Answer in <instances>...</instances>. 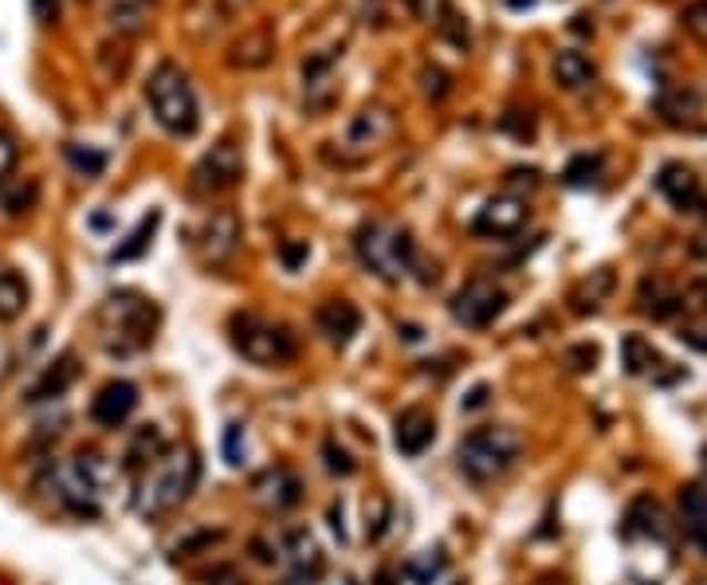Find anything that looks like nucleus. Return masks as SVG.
<instances>
[{
	"label": "nucleus",
	"mask_w": 707,
	"mask_h": 585,
	"mask_svg": "<svg viewBox=\"0 0 707 585\" xmlns=\"http://www.w3.org/2000/svg\"><path fill=\"white\" fill-rule=\"evenodd\" d=\"M201 480V456L197 448H165V456L150 464L139 475V491H134V507L142 519L157 523V519L173 515L193 495Z\"/></svg>",
	"instance_id": "nucleus-1"
},
{
	"label": "nucleus",
	"mask_w": 707,
	"mask_h": 585,
	"mask_svg": "<svg viewBox=\"0 0 707 585\" xmlns=\"http://www.w3.org/2000/svg\"><path fill=\"white\" fill-rule=\"evenodd\" d=\"M157 322H162L157 302L139 291H111L103 299V307H99L103 346H106V353H119V358H130V353L146 350L157 335Z\"/></svg>",
	"instance_id": "nucleus-2"
},
{
	"label": "nucleus",
	"mask_w": 707,
	"mask_h": 585,
	"mask_svg": "<svg viewBox=\"0 0 707 585\" xmlns=\"http://www.w3.org/2000/svg\"><path fill=\"white\" fill-rule=\"evenodd\" d=\"M146 103L154 111L157 126L173 138H193L201 130V106L189 75L177 63L162 60L146 79Z\"/></svg>",
	"instance_id": "nucleus-3"
},
{
	"label": "nucleus",
	"mask_w": 707,
	"mask_h": 585,
	"mask_svg": "<svg viewBox=\"0 0 707 585\" xmlns=\"http://www.w3.org/2000/svg\"><path fill=\"white\" fill-rule=\"evenodd\" d=\"M354 252H358V264L370 271V276L386 279V284H401L409 271H417L421 256H417V244L409 228H397V224L370 220L354 233Z\"/></svg>",
	"instance_id": "nucleus-4"
},
{
	"label": "nucleus",
	"mask_w": 707,
	"mask_h": 585,
	"mask_svg": "<svg viewBox=\"0 0 707 585\" xmlns=\"http://www.w3.org/2000/svg\"><path fill=\"white\" fill-rule=\"evenodd\" d=\"M519 452H523V437L511 424H480L460 440L457 464L472 483H492L515 468Z\"/></svg>",
	"instance_id": "nucleus-5"
},
{
	"label": "nucleus",
	"mask_w": 707,
	"mask_h": 585,
	"mask_svg": "<svg viewBox=\"0 0 707 585\" xmlns=\"http://www.w3.org/2000/svg\"><path fill=\"white\" fill-rule=\"evenodd\" d=\"M228 338H233L236 353L248 358L252 366H287L299 353V338L284 322H268L259 315H233L228 322Z\"/></svg>",
	"instance_id": "nucleus-6"
},
{
	"label": "nucleus",
	"mask_w": 707,
	"mask_h": 585,
	"mask_svg": "<svg viewBox=\"0 0 707 585\" xmlns=\"http://www.w3.org/2000/svg\"><path fill=\"white\" fill-rule=\"evenodd\" d=\"M40 488L60 503L68 515L75 519H99L103 515V495L91 488L83 472H79L75 460H60V464H48L40 472Z\"/></svg>",
	"instance_id": "nucleus-7"
},
{
	"label": "nucleus",
	"mask_w": 707,
	"mask_h": 585,
	"mask_svg": "<svg viewBox=\"0 0 707 585\" xmlns=\"http://www.w3.org/2000/svg\"><path fill=\"white\" fill-rule=\"evenodd\" d=\"M449 310H452V319H457L460 327L483 330V327H492L503 310H508V291L495 287L492 279L475 276V279H468L457 295H452Z\"/></svg>",
	"instance_id": "nucleus-8"
},
{
	"label": "nucleus",
	"mask_w": 707,
	"mask_h": 585,
	"mask_svg": "<svg viewBox=\"0 0 707 585\" xmlns=\"http://www.w3.org/2000/svg\"><path fill=\"white\" fill-rule=\"evenodd\" d=\"M276 558L287 566V585H315L327 569L322 546L315 543V534L307 526H287L276 543Z\"/></svg>",
	"instance_id": "nucleus-9"
},
{
	"label": "nucleus",
	"mask_w": 707,
	"mask_h": 585,
	"mask_svg": "<svg viewBox=\"0 0 707 585\" xmlns=\"http://www.w3.org/2000/svg\"><path fill=\"white\" fill-rule=\"evenodd\" d=\"M240 177H244V154L233 138H221L193 165V185H197L201 193H225L233 189Z\"/></svg>",
	"instance_id": "nucleus-10"
},
{
	"label": "nucleus",
	"mask_w": 707,
	"mask_h": 585,
	"mask_svg": "<svg viewBox=\"0 0 707 585\" xmlns=\"http://www.w3.org/2000/svg\"><path fill=\"white\" fill-rule=\"evenodd\" d=\"M240 248V220L233 208H213L197 233V252L208 267H225Z\"/></svg>",
	"instance_id": "nucleus-11"
},
{
	"label": "nucleus",
	"mask_w": 707,
	"mask_h": 585,
	"mask_svg": "<svg viewBox=\"0 0 707 585\" xmlns=\"http://www.w3.org/2000/svg\"><path fill=\"white\" fill-rule=\"evenodd\" d=\"M656 189H660V197H665L676 213H707V193L688 165H680V162L660 165V173H656Z\"/></svg>",
	"instance_id": "nucleus-12"
},
{
	"label": "nucleus",
	"mask_w": 707,
	"mask_h": 585,
	"mask_svg": "<svg viewBox=\"0 0 707 585\" xmlns=\"http://www.w3.org/2000/svg\"><path fill=\"white\" fill-rule=\"evenodd\" d=\"M526 224V201L515 197V193H503V197H492L488 205L475 213L472 233L475 236H492V240H508Z\"/></svg>",
	"instance_id": "nucleus-13"
},
{
	"label": "nucleus",
	"mask_w": 707,
	"mask_h": 585,
	"mask_svg": "<svg viewBox=\"0 0 707 585\" xmlns=\"http://www.w3.org/2000/svg\"><path fill=\"white\" fill-rule=\"evenodd\" d=\"M134 409H139V386L126 378H114L106 381L95 393V401H91V421H95L99 429H122V424L134 417Z\"/></svg>",
	"instance_id": "nucleus-14"
},
{
	"label": "nucleus",
	"mask_w": 707,
	"mask_h": 585,
	"mask_svg": "<svg viewBox=\"0 0 707 585\" xmlns=\"http://www.w3.org/2000/svg\"><path fill=\"white\" fill-rule=\"evenodd\" d=\"M252 495H256L259 507H268L279 515V511H291L303 503V480L287 464H276L252 480Z\"/></svg>",
	"instance_id": "nucleus-15"
},
{
	"label": "nucleus",
	"mask_w": 707,
	"mask_h": 585,
	"mask_svg": "<svg viewBox=\"0 0 707 585\" xmlns=\"http://www.w3.org/2000/svg\"><path fill=\"white\" fill-rule=\"evenodd\" d=\"M622 538L625 543H637V538H648V543H668V515L665 507L648 495L629 503L625 511V523H622Z\"/></svg>",
	"instance_id": "nucleus-16"
},
{
	"label": "nucleus",
	"mask_w": 707,
	"mask_h": 585,
	"mask_svg": "<svg viewBox=\"0 0 707 585\" xmlns=\"http://www.w3.org/2000/svg\"><path fill=\"white\" fill-rule=\"evenodd\" d=\"M437 440V417L429 409H406L393 424V444L401 456H421L424 448Z\"/></svg>",
	"instance_id": "nucleus-17"
},
{
	"label": "nucleus",
	"mask_w": 707,
	"mask_h": 585,
	"mask_svg": "<svg viewBox=\"0 0 707 585\" xmlns=\"http://www.w3.org/2000/svg\"><path fill=\"white\" fill-rule=\"evenodd\" d=\"M165 448H170V440L162 437V429H157V424H142V429L130 437L126 452H122V468L139 480L150 464H157V460L165 456Z\"/></svg>",
	"instance_id": "nucleus-18"
},
{
	"label": "nucleus",
	"mask_w": 707,
	"mask_h": 585,
	"mask_svg": "<svg viewBox=\"0 0 707 585\" xmlns=\"http://www.w3.org/2000/svg\"><path fill=\"white\" fill-rule=\"evenodd\" d=\"M315 322H319V330L330 338L335 346H346L358 330H362V310L354 307L350 299H330L319 307V315H315Z\"/></svg>",
	"instance_id": "nucleus-19"
},
{
	"label": "nucleus",
	"mask_w": 707,
	"mask_h": 585,
	"mask_svg": "<svg viewBox=\"0 0 707 585\" xmlns=\"http://www.w3.org/2000/svg\"><path fill=\"white\" fill-rule=\"evenodd\" d=\"M637 302H641L645 315H653V319L665 322V319H676V315L684 310V291L668 284V279H660V276H645L637 287Z\"/></svg>",
	"instance_id": "nucleus-20"
},
{
	"label": "nucleus",
	"mask_w": 707,
	"mask_h": 585,
	"mask_svg": "<svg viewBox=\"0 0 707 585\" xmlns=\"http://www.w3.org/2000/svg\"><path fill=\"white\" fill-rule=\"evenodd\" d=\"M393 114H389V106H362V111L354 114V122H350V134H346V142L350 146H358V150H366V146H378L381 138H389L393 134Z\"/></svg>",
	"instance_id": "nucleus-21"
},
{
	"label": "nucleus",
	"mask_w": 707,
	"mask_h": 585,
	"mask_svg": "<svg viewBox=\"0 0 707 585\" xmlns=\"http://www.w3.org/2000/svg\"><path fill=\"white\" fill-rule=\"evenodd\" d=\"M622 366L625 373H633V378H653L656 386H665V358L653 350V342H645L641 335H625L622 338Z\"/></svg>",
	"instance_id": "nucleus-22"
},
{
	"label": "nucleus",
	"mask_w": 707,
	"mask_h": 585,
	"mask_svg": "<svg viewBox=\"0 0 707 585\" xmlns=\"http://www.w3.org/2000/svg\"><path fill=\"white\" fill-rule=\"evenodd\" d=\"M75 381H79V358L75 353H60V358L40 373V381L28 389V401H52V397H63Z\"/></svg>",
	"instance_id": "nucleus-23"
},
{
	"label": "nucleus",
	"mask_w": 707,
	"mask_h": 585,
	"mask_svg": "<svg viewBox=\"0 0 707 585\" xmlns=\"http://www.w3.org/2000/svg\"><path fill=\"white\" fill-rule=\"evenodd\" d=\"M680 519L684 534L707 554V483H688L680 491Z\"/></svg>",
	"instance_id": "nucleus-24"
},
{
	"label": "nucleus",
	"mask_w": 707,
	"mask_h": 585,
	"mask_svg": "<svg viewBox=\"0 0 707 585\" xmlns=\"http://www.w3.org/2000/svg\"><path fill=\"white\" fill-rule=\"evenodd\" d=\"M271 52H276V40H271V28H252L244 40L233 43V52H228V63L233 68H264V63L271 60Z\"/></svg>",
	"instance_id": "nucleus-25"
},
{
	"label": "nucleus",
	"mask_w": 707,
	"mask_h": 585,
	"mask_svg": "<svg viewBox=\"0 0 707 585\" xmlns=\"http://www.w3.org/2000/svg\"><path fill=\"white\" fill-rule=\"evenodd\" d=\"M656 114L673 126H691L696 114H704V99L691 91V86H676V91H665V95L656 99Z\"/></svg>",
	"instance_id": "nucleus-26"
},
{
	"label": "nucleus",
	"mask_w": 707,
	"mask_h": 585,
	"mask_svg": "<svg viewBox=\"0 0 707 585\" xmlns=\"http://www.w3.org/2000/svg\"><path fill=\"white\" fill-rule=\"evenodd\" d=\"M551 71H554V79H559V86H566V91H582V86H590L597 79L594 60L582 55V52H574V48H566V52L554 55Z\"/></svg>",
	"instance_id": "nucleus-27"
},
{
	"label": "nucleus",
	"mask_w": 707,
	"mask_h": 585,
	"mask_svg": "<svg viewBox=\"0 0 707 585\" xmlns=\"http://www.w3.org/2000/svg\"><path fill=\"white\" fill-rule=\"evenodd\" d=\"M28 299H32V287L20 276L17 267H0V319L17 322L24 315Z\"/></svg>",
	"instance_id": "nucleus-28"
},
{
	"label": "nucleus",
	"mask_w": 707,
	"mask_h": 585,
	"mask_svg": "<svg viewBox=\"0 0 707 585\" xmlns=\"http://www.w3.org/2000/svg\"><path fill=\"white\" fill-rule=\"evenodd\" d=\"M157 224H162V213H146L139 220V228L126 236V244H119V248L111 252V264H130V259H139V256H146V248H150V240H154V233H157Z\"/></svg>",
	"instance_id": "nucleus-29"
},
{
	"label": "nucleus",
	"mask_w": 707,
	"mask_h": 585,
	"mask_svg": "<svg viewBox=\"0 0 707 585\" xmlns=\"http://www.w3.org/2000/svg\"><path fill=\"white\" fill-rule=\"evenodd\" d=\"M444 569H449V554L440 551V546H432V551H421L417 558L406 562V577L413 585H437L440 577H444Z\"/></svg>",
	"instance_id": "nucleus-30"
},
{
	"label": "nucleus",
	"mask_w": 707,
	"mask_h": 585,
	"mask_svg": "<svg viewBox=\"0 0 707 585\" xmlns=\"http://www.w3.org/2000/svg\"><path fill=\"white\" fill-rule=\"evenodd\" d=\"M609 291H613V276L602 267V271H594V276L582 279V284L574 287L570 302H574V310H578V315H594V310L602 307V299H605Z\"/></svg>",
	"instance_id": "nucleus-31"
},
{
	"label": "nucleus",
	"mask_w": 707,
	"mask_h": 585,
	"mask_svg": "<svg viewBox=\"0 0 707 585\" xmlns=\"http://www.w3.org/2000/svg\"><path fill=\"white\" fill-rule=\"evenodd\" d=\"M75 464H79V472L91 480V488H95L99 495H106V488L119 480V468H114L103 452H95V448H83V452L75 456Z\"/></svg>",
	"instance_id": "nucleus-32"
},
{
	"label": "nucleus",
	"mask_w": 707,
	"mask_h": 585,
	"mask_svg": "<svg viewBox=\"0 0 707 585\" xmlns=\"http://www.w3.org/2000/svg\"><path fill=\"white\" fill-rule=\"evenodd\" d=\"M602 165H605L602 154L570 157L566 170H562V182H566L570 189H590V185H597V177H602Z\"/></svg>",
	"instance_id": "nucleus-33"
},
{
	"label": "nucleus",
	"mask_w": 707,
	"mask_h": 585,
	"mask_svg": "<svg viewBox=\"0 0 707 585\" xmlns=\"http://www.w3.org/2000/svg\"><path fill=\"white\" fill-rule=\"evenodd\" d=\"M500 130L503 134H511V138H519V142H531L535 138V130H539V122H535V111L531 106H511L508 114H500Z\"/></svg>",
	"instance_id": "nucleus-34"
},
{
	"label": "nucleus",
	"mask_w": 707,
	"mask_h": 585,
	"mask_svg": "<svg viewBox=\"0 0 707 585\" xmlns=\"http://www.w3.org/2000/svg\"><path fill=\"white\" fill-rule=\"evenodd\" d=\"M68 162L75 165V173H83V177H103L106 170V154H99V150H83V146H68Z\"/></svg>",
	"instance_id": "nucleus-35"
},
{
	"label": "nucleus",
	"mask_w": 707,
	"mask_h": 585,
	"mask_svg": "<svg viewBox=\"0 0 707 585\" xmlns=\"http://www.w3.org/2000/svg\"><path fill=\"white\" fill-rule=\"evenodd\" d=\"M386 526H389V503H386V495H373V500L366 503V538H370V543H381Z\"/></svg>",
	"instance_id": "nucleus-36"
},
{
	"label": "nucleus",
	"mask_w": 707,
	"mask_h": 585,
	"mask_svg": "<svg viewBox=\"0 0 707 585\" xmlns=\"http://www.w3.org/2000/svg\"><path fill=\"white\" fill-rule=\"evenodd\" d=\"M0 205L9 208V216L28 213V208L35 205V185H32V182H17V185H12V189H4V197H0Z\"/></svg>",
	"instance_id": "nucleus-37"
},
{
	"label": "nucleus",
	"mask_w": 707,
	"mask_h": 585,
	"mask_svg": "<svg viewBox=\"0 0 707 585\" xmlns=\"http://www.w3.org/2000/svg\"><path fill=\"white\" fill-rule=\"evenodd\" d=\"M225 460L233 468H240L244 464V456H248V444H244V424H228L225 429Z\"/></svg>",
	"instance_id": "nucleus-38"
},
{
	"label": "nucleus",
	"mask_w": 707,
	"mask_h": 585,
	"mask_svg": "<svg viewBox=\"0 0 707 585\" xmlns=\"http://www.w3.org/2000/svg\"><path fill=\"white\" fill-rule=\"evenodd\" d=\"M322 456H327V472H335V475H354V472H358V464L350 460V452H346V448H338L335 440H327V444H322Z\"/></svg>",
	"instance_id": "nucleus-39"
},
{
	"label": "nucleus",
	"mask_w": 707,
	"mask_h": 585,
	"mask_svg": "<svg viewBox=\"0 0 707 585\" xmlns=\"http://www.w3.org/2000/svg\"><path fill=\"white\" fill-rule=\"evenodd\" d=\"M17 157H20V146H17V138H12L9 130L0 126V185L9 182V173L17 170Z\"/></svg>",
	"instance_id": "nucleus-40"
},
{
	"label": "nucleus",
	"mask_w": 707,
	"mask_h": 585,
	"mask_svg": "<svg viewBox=\"0 0 707 585\" xmlns=\"http://www.w3.org/2000/svg\"><path fill=\"white\" fill-rule=\"evenodd\" d=\"M307 256H311L307 240H284V244H279V259H284L287 271H299V267L307 264Z\"/></svg>",
	"instance_id": "nucleus-41"
},
{
	"label": "nucleus",
	"mask_w": 707,
	"mask_h": 585,
	"mask_svg": "<svg viewBox=\"0 0 707 585\" xmlns=\"http://www.w3.org/2000/svg\"><path fill=\"white\" fill-rule=\"evenodd\" d=\"M111 24L122 28V32H142V12L134 4H114L111 9Z\"/></svg>",
	"instance_id": "nucleus-42"
},
{
	"label": "nucleus",
	"mask_w": 707,
	"mask_h": 585,
	"mask_svg": "<svg viewBox=\"0 0 707 585\" xmlns=\"http://www.w3.org/2000/svg\"><path fill=\"white\" fill-rule=\"evenodd\" d=\"M421 86H424V95L429 99H444L449 95V75L440 68H424L421 71Z\"/></svg>",
	"instance_id": "nucleus-43"
},
{
	"label": "nucleus",
	"mask_w": 707,
	"mask_h": 585,
	"mask_svg": "<svg viewBox=\"0 0 707 585\" xmlns=\"http://www.w3.org/2000/svg\"><path fill=\"white\" fill-rule=\"evenodd\" d=\"M413 12L421 20H440L449 12V0H413Z\"/></svg>",
	"instance_id": "nucleus-44"
},
{
	"label": "nucleus",
	"mask_w": 707,
	"mask_h": 585,
	"mask_svg": "<svg viewBox=\"0 0 707 585\" xmlns=\"http://www.w3.org/2000/svg\"><path fill=\"white\" fill-rule=\"evenodd\" d=\"M32 12L40 24H55L60 20V0H32Z\"/></svg>",
	"instance_id": "nucleus-45"
},
{
	"label": "nucleus",
	"mask_w": 707,
	"mask_h": 585,
	"mask_svg": "<svg viewBox=\"0 0 707 585\" xmlns=\"http://www.w3.org/2000/svg\"><path fill=\"white\" fill-rule=\"evenodd\" d=\"M205 585H240V574L233 566H216L205 574Z\"/></svg>",
	"instance_id": "nucleus-46"
},
{
	"label": "nucleus",
	"mask_w": 707,
	"mask_h": 585,
	"mask_svg": "<svg viewBox=\"0 0 707 585\" xmlns=\"http://www.w3.org/2000/svg\"><path fill=\"white\" fill-rule=\"evenodd\" d=\"M570 362H574V370H594L597 350L594 346H578V350H570Z\"/></svg>",
	"instance_id": "nucleus-47"
},
{
	"label": "nucleus",
	"mask_w": 707,
	"mask_h": 585,
	"mask_svg": "<svg viewBox=\"0 0 707 585\" xmlns=\"http://www.w3.org/2000/svg\"><path fill=\"white\" fill-rule=\"evenodd\" d=\"M680 342L691 346V350H699V353H707V327H688V330H680Z\"/></svg>",
	"instance_id": "nucleus-48"
},
{
	"label": "nucleus",
	"mask_w": 707,
	"mask_h": 585,
	"mask_svg": "<svg viewBox=\"0 0 707 585\" xmlns=\"http://www.w3.org/2000/svg\"><path fill=\"white\" fill-rule=\"evenodd\" d=\"M508 185H526V189H535V185H539V170H511Z\"/></svg>",
	"instance_id": "nucleus-49"
},
{
	"label": "nucleus",
	"mask_w": 707,
	"mask_h": 585,
	"mask_svg": "<svg viewBox=\"0 0 707 585\" xmlns=\"http://www.w3.org/2000/svg\"><path fill=\"white\" fill-rule=\"evenodd\" d=\"M488 393H492L488 386H475L472 393L464 397V409H483V404H488Z\"/></svg>",
	"instance_id": "nucleus-50"
},
{
	"label": "nucleus",
	"mask_w": 707,
	"mask_h": 585,
	"mask_svg": "<svg viewBox=\"0 0 707 585\" xmlns=\"http://www.w3.org/2000/svg\"><path fill=\"white\" fill-rule=\"evenodd\" d=\"M330 526H335L338 543H346V531H342V503H335V507H330Z\"/></svg>",
	"instance_id": "nucleus-51"
},
{
	"label": "nucleus",
	"mask_w": 707,
	"mask_h": 585,
	"mask_svg": "<svg viewBox=\"0 0 707 585\" xmlns=\"http://www.w3.org/2000/svg\"><path fill=\"white\" fill-rule=\"evenodd\" d=\"M213 4L221 12H228V17H233V12H240V9H248V0H213Z\"/></svg>",
	"instance_id": "nucleus-52"
},
{
	"label": "nucleus",
	"mask_w": 707,
	"mask_h": 585,
	"mask_svg": "<svg viewBox=\"0 0 707 585\" xmlns=\"http://www.w3.org/2000/svg\"><path fill=\"white\" fill-rule=\"evenodd\" d=\"M397 330L406 335V342H421V330H417V327H397Z\"/></svg>",
	"instance_id": "nucleus-53"
},
{
	"label": "nucleus",
	"mask_w": 707,
	"mask_h": 585,
	"mask_svg": "<svg viewBox=\"0 0 707 585\" xmlns=\"http://www.w3.org/2000/svg\"><path fill=\"white\" fill-rule=\"evenodd\" d=\"M378 585H393V569H381V574H378Z\"/></svg>",
	"instance_id": "nucleus-54"
},
{
	"label": "nucleus",
	"mask_w": 707,
	"mask_h": 585,
	"mask_svg": "<svg viewBox=\"0 0 707 585\" xmlns=\"http://www.w3.org/2000/svg\"><path fill=\"white\" fill-rule=\"evenodd\" d=\"M696 295H699V302L707 307V279H704V284H696Z\"/></svg>",
	"instance_id": "nucleus-55"
}]
</instances>
